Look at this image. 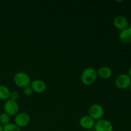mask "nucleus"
I'll return each mask as SVG.
<instances>
[{
    "label": "nucleus",
    "mask_w": 131,
    "mask_h": 131,
    "mask_svg": "<svg viewBox=\"0 0 131 131\" xmlns=\"http://www.w3.org/2000/svg\"><path fill=\"white\" fill-rule=\"evenodd\" d=\"M97 77V70L92 67H88L84 69L82 72L81 79L84 84L90 85L95 82Z\"/></svg>",
    "instance_id": "nucleus-1"
},
{
    "label": "nucleus",
    "mask_w": 131,
    "mask_h": 131,
    "mask_svg": "<svg viewBox=\"0 0 131 131\" xmlns=\"http://www.w3.org/2000/svg\"><path fill=\"white\" fill-rule=\"evenodd\" d=\"M14 81L17 86L21 88H24L28 86H30L31 83L29 75L24 72H17L14 75Z\"/></svg>",
    "instance_id": "nucleus-2"
},
{
    "label": "nucleus",
    "mask_w": 131,
    "mask_h": 131,
    "mask_svg": "<svg viewBox=\"0 0 131 131\" xmlns=\"http://www.w3.org/2000/svg\"><path fill=\"white\" fill-rule=\"evenodd\" d=\"M88 115L95 121L101 120L104 115V107L98 104H94L90 107L88 110Z\"/></svg>",
    "instance_id": "nucleus-3"
},
{
    "label": "nucleus",
    "mask_w": 131,
    "mask_h": 131,
    "mask_svg": "<svg viewBox=\"0 0 131 131\" xmlns=\"http://www.w3.org/2000/svg\"><path fill=\"white\" fill-rule=\"evenodd\" d=\"M5 113H7L9 116H16L19 113V106L17 101L8 99L4 104Z\"/></svg>",
    "instance_id": "nucleus-4"
},
{
    "label": "nucleus",
    "mask_w": 131,
    "mask_h": 131,
    "mask_svg": "<svg viewBox=\"0 0 131 131\" xmlns=\"http://www.w3.org/2000/svg\"><path fill=\"white\" fill-rule=\"evenodd\" d=\"M31 120L30 116L26 112H19L15 116L14 124L19 128L24 127L28 125Z\"/></svg>",
    "instance_id": "nucleus-5"
},
{
    "label": "nucleus",
    "mask_w": 131,
    "mask_h": 131,
    "mask_svg": "<svg viewBox=\"0 0 131 131\" xmlns=\"http://www.w3.org/2000/svg\"><path fill=\"white\" fill-rule=\"evenodd\" d=\"M131 83V78L128 74H122L118 75L115 79V84L119 89L125 90L129 87Z\"/></svg>",
    "instance_id": "nucleus-6"
},
{
    "label": "nucleus",
    "mask_w": 131,
    "mask_h": 131,
    "mask_svg": "<svg viewBox=\"0 0 131 131\" xmlns=\"http://www.w3.org/2000/svg\"><path fill=\"white\" fill-rule=\"evenodd\" d=\"M95 131H113V126L111 122L106 119H101L95 122Z\"/></svg>",
    "instance_id": "nucleus-7"
},
{
    "label": "nucleus",
    "mask_w": 131,
    "mask_h": 131,
    "mask_svg": "<svg viewBox=\"0 0 131 131\" xmlns=\"http://www.w3.org/2000/svg\"><path fill=\"white\" fill-rule=\"evenodd\" d=\"M95 121L89 115L82 116L79 120V125L84 129H91L94 127Z\"/></svg>",
    "instance_id": "nucleus-8"
},
{
    "label": "nucleus",
    "mask_w": 131,
    "mask_h": 131,
    "mask_svg": "<svg viewBox=\"0 0 131 131\" xmlns=\"http://www.w3.org/2000/svg\"><path fill=\"white\" fill-rule=\"evenodd\" d=\"M33 92L37 93H43L46 90V84L43 81L40 79H35L31 81L30 84Z\"/></svg>",
    "instance_id": "nucleus-9"
},
{
    "label": "nucleus",
    "mask_w": 131,
    "mask_h": 131,
    "mask_svg": "<svg viewBox=\"0 0 131 131\" xmlns=\"http://www.w3.org/2000/svg\"><path fill=\"white\" fill-rule=\"evenodd\" d=\"M113 24L115 28L121 31L126 29L129 26V22L127 19L122 15H118L113 20Z\"/></svg>",
    "instance_id": "nucleus-10"
},
{
    "label": "nucleus",
    "mask_w": 131,
    "mask_h": 131,
    "mask_svg": "<svg viewBox=\"0 0 131 131\" xmlns=\"http://www.w3.org/2000/svg\"><path fill=\"white\" fill-rule=\"evenodd\" d=\"M119 39L122 43L125 44L131 43V29L129 27L120 31L119 34Z\"/></svg>",
    "instance_id": "nucleus-11"
},
{
    "label": "nucleus",
    "mask_w": 131,
    "mask_h": 131,
    "mask_svg": "<svg viewBox=\"0 0 131 131\" xmlns=\"http://www.w3.org/2000/svg\"><path fill=\"white\" fill-rule=\"evenodd\" d=\"M97 74L102 79H107L112 76L113 71L108 67L103 66L97 70Z\"/></svg>",
    "instance_id": "nucleus-12"
},
{
    "label": "nucleus",
    "mask_w": 131,
    "mask_h": 131,
    "mask_svg": "<svg viewBox=\"0 0 131 131\" xmlns=\"http://www.w3.org/2000/svg\"><path fill=\"white\" fill-rule=\"evenodd\" d=\"M10 89L6 86L0 85V100L6 101L10 99Z\"/></svg>",
    "instance_id": "nucleus-13"
},
{
    "label": "nucleus",
    "mask_w": 131,
    "mask_h": 131,
    "mask_svg": "<svg viewBox=\"0 0 131 131\" xmlns=\"http://www.w3.org/2000/svg\"><path fill=\"white\" fill-rule=\"evenodd\" d=\"M0 123H1V124L3 126L10 124V116H9L6 113H1V115H0Z\"/></svg>",
    "instance_id": "nucleus-14"
},
{
    "label": "nucleus",
    "mask_w": 131,
    "mask_h": 131,
    "mask_svg": "<svg viewBox=\"0 0 131 131\" xmlns=\"http://www.w3.org/2000/svg\"><path fill=\"white\" fill-rule=\"evenodd\" d=\"M3 131H21L20 128L17 126L15 124H10L3 125Z\"/></svg>",
    "instance_id": "nucleus-15"
},
{
    "label": "nucleus",
    "mask_w": 131,
    "mask_h": 131,
    "mask_svg": "<svg viewBox=\"0 0 131 131\" xmlns=\"http://www.w3.org/2000/svg\"><path fill=\"white\" fill-rule=\"evenodd\" d=\"M23 92H24V93L26 96H31L34 92H33V89L31 87V86H28L23 88Z\"/></svg>",
    "instance_id": "nucleus-16"
},
{
    "label": "nucleus",
    "mask_w": 131,
    "mask_h": 131,
    "mask_svg": "<svg viewBox=\"0 0 131 131\" xmlns=\"http://www.w3.org/2000/svg\"><path fill=\"white\" fill-rule=\"evenodd\" d=\"M19 99V93L17 92H11L10 95V99L12 101H17V100Z\"/></svg>",
    "instance_id": "nucleus-17"
},
{
    "label": "nucleus",
    "mask_w": 131,
    "mask_h": 131,
    "mask_svg": "<svg viewBox=\"0 0 131 131\" xmlns=\"http://www.w3.org/2000/svg\"><path fill=\"white\" fill-rule=\"evenodd\" d=\"M129 72V74H128V75H129V76H130V78H131V66L130 67V68H129V72Z\"/></svg>",
    "instance_id": "nucleus-18"
},
{
    "label": "nucleus",
    "mask_w": 131,
    "mask_h": 131,
    "mask_svg": "<svg viewBox=\"0 0 131 131\" xmlns=\"http://www.w3.org/2000/svg\"><path fill=\"white\" fill-rule=\"evenodd\" d=\"M0 131H3V126L0 124Z\"/></svg>",
    "instance_id": "nucleus-19"
},
{
    "label": "nucleus",
    "mask_w": 131,
    "mask_h": 131,
    "mask_svg": "<svg viewBox=\"0 0 131 131\" xmlns=\"http://www.w3.org/2000/svg\"><path fill=\"white\" fill-rule=\"evenodd\" d=\"M129 90H130V92H131V83H130V86H129Z\"/></svg>",
    "instance_id": "nucleus-20"
},
{
    "label": "nucleus",
    "mask_w": 131,
    "mask_h": 131,
    "mask_svg": "<svg viewBox=\"0 0 131 131\" xmlns=\"http://www.w3.org/2000/svg\"><path fill=\"white\" fill-rule=\"evenodd\" d=\"M129 28H130V29H131V23H130V25H129Z\"/></svg>",
    "instance_id": "nucleus-21"
},
{
    "label": "nucleus",
    "mask_w": 131,
    "mask_h": 131,
    "mask_svg": "<svg viewBox=\"0 0 131 131\" xmlns=\"http://www.w3.org/2000/svg\"><path fill=\"white\" fill-rule=\"evenodd\" d=\"M1 110H0V115H1Z\"/></svg>",
    "instance_id": "nucleus-22"
}]
</instances>
